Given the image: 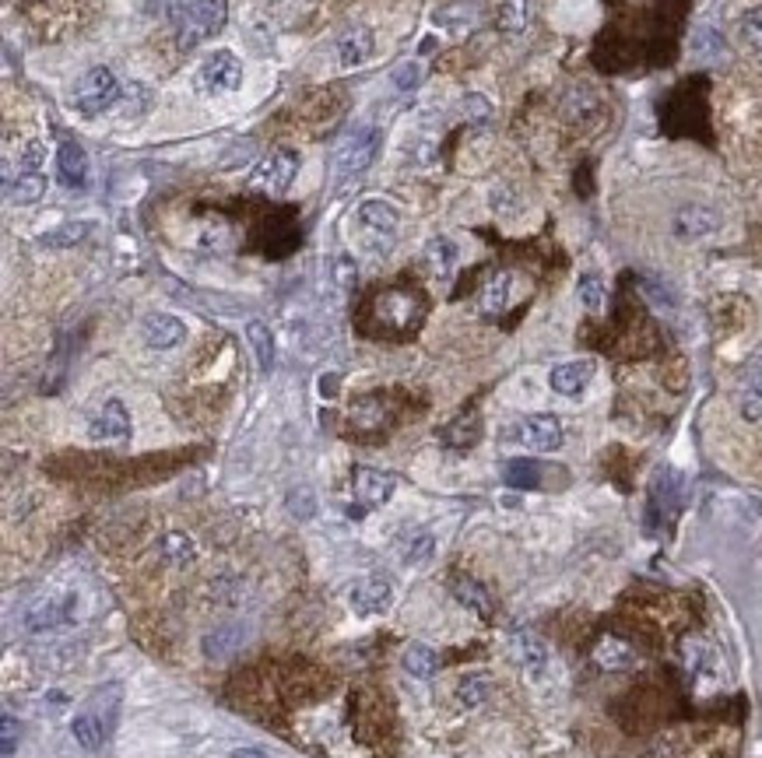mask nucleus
Returning <instances> with one entry per match:
<instances>
[{"instance_id":"48","label":"nucleus","mask_w":762,"mask_h":758,"mask_svg":"<svg viewBox=\"0 0 762 758\" xmlns=\"http://www.w3.org/2000/svg\"><path fill=\"white\" fill-rule=\"evenodd\" d=\"M513 208H517V194H513L510 186H496V190H492V211L510 215Z\"/></svg>"},{"instance_id":"35","label":"nucleus","mask_w":762,"mask_h":758,"mask_svg":"<svg viewBox=\"0 0 762 758\" xmlns=\"http://www.w3.org/2000/svg\"><path fill=\"white\" fill-rule=\"evenodd\" d=\"M503 478L506 485L513 488H538L541 478H545V467H541L538 460H510V464L503 467Z\"/></svg>"},{"instance_id":"37","label":"nucleus","mask_w":762,"mask_h":758,"mask_svg":"<svg viewBox=\"0 0 762 758\" xmlns=\"http://www.w3.org/2000/svg\"><path fill=\"white\" fill-rule=\"evenodd\" d=\"M489 695H492V681H489V674H482V671L464 674L461 685H457V699H461V706H468V709H478Z\"/></svg>"},{"instance_id":"10","label":"nucleus","mask_w":762,"mask_h":758,"mask_svg":"<svg viewBox=\"0 0 762 758\" xmlns=\"http://www.w3.org/2000/svg\"><path fill=\"white\" fill-rule=\"evenodd\" d=\"M78 611V597L74 594H50L43 601H36L25 615V625L32 632H43V629H57V625H67Z\"/></svg>"},{"instance_id":"14","label":"nucleus","mask_w":762,"mask_h":758,"mask_svg":"<svg viewBox=\"0 0 762 758\" xmlns=\"http://www.w3.org/2000/svg\"><path fill=\"white\" fill-rule=\"evenodd\" d=\"M348 601H352L355 615H383L390 608V601H394V587L383 576H366V580H359L352 587Z\"/></svg>"},{"instance_id":"50","label":"nucleus","mask_w":762,"mask_h":758,"mask_svg":"<svg viewBox=\"0 0 762 758\" xmlns=\"http://www.w3.org/2000/svg\"><path fill=\"white\" fill-rule=\"evenodd\" d=\"M232 758H271L267 751H260V748H236L232 751Z\"/></svg>"},{"instance_id":"28","label":"nucleus","mask_w":762,"mask_h":758,"mask_svg":"<svg viewBox=\"0 0 762 758\" xmlns=\"http://www.w3.org/2000/svg\"><path fill=\"white\" fill-rule=\"evenodd\" d=\"M478 439H482V418H478L475 411L453 418V422L443 429V443L453 446V450H468V446H475Z\"/></svg>"},{"instance_id":"30","label":"nucleus","mask_w":762,"mask_h":758,"mask_svg":"<svg viewBox=\"0 0 762 758\" xmlns=\"http://www.w3.org/2000/svg\"><path fill=\"white\" fill-rule=\"evenodd\" d=\"M510 288H513V278L510 274H492L489 281H485V288H482V313L485 316H499V313H506V306H510Z\"/></svg>"},{"instance_id":"43","label":"nucleus","mask_w":762,"mask_h":758,"mask_svg":"<svg viewBox=\"0 0 762 758\" xmlns=\"http://www.w3.org/2000/svg\"><path fill=\"white\" fill-rule=\"evenodd\" d=\"M390 81H394L397 92H415V88L422 85V64H418V60H404V64L390 74Z\"/></svg>"},{"instance_id":"51","label":"nucleus","mask_w":762,"mask_h":758,"mask_svg":"<svg viewBox=\"0 0 762 758\" xmlns=\"http://www.w3.org/2000/svg\"><path fill=\"white\" fill-rule=\"evenodd\" d=\"M187 4H194V0H169V18L180 15V11L187 8Z\"/></svg>"},{"instance_id":"5","label":"nucleus","mask_w":762,"mask_h":758,"mask_svg":"<svg viewBox=\"0 0 762 758\" xmlns=\"http://www.w3.org/2000/svg\"><path fill=\"white\" fill-rule=\"evenodd\" d=\"M295 172H299V155L292 148H271L257 162V169L250 172L246 186L257 190V194H281V190L292 186Z\"/></svg>"},{"instance_id":"41","label":"nucleus","mask_w":762,"mask_h":758,"mask_svg":"<svg viewBox=\"0 0 762 758\" xmlns=\"http://www.w3.org/2000/svg\"><path fill=\"white\" fill-rule=\"evenodd\" d=\"M461 106H464V120L475 123V127H485V123L492 120V102H489V95L468 92V95H464Z\"/></svg>"},{"instance_id":"15","label":"nucleus","mask_w":762,"mask_h":758,"mask_svg":"<svg viewBox=\"0 0 762 758\" xmlns=\"http://www.w3.org/2000/svg\"><path fill=\"white\" fill-rule=\"evenodd\" d=\"M597 365L590 362V358H576V362H562L555 365L552 372H548V387L555 390V394L562 397H580L583 390H587V383L594 379Z\"/></svg>"},{"instance_id":"1","label":"nucleus","mask_w":762,"mask_h":758,"mask_svg":"<svg viewBox=\"0 0 762 758\" xmlns=\"http://www.w3.org/2000/svg\"><path fill=\"white\" fill-rule=\"evenodd\" d=\"M229 22V0H194L180 15H173L176 25V46L180 50H197L201 43L215 39Z\"/></svg>"},{"instance_id":"8","label":"nucleus","mask_w":762,"mask_h":758,"mask_svg":"<svg viewBox=\"0 0 762 758\" xmlns=\"http://www.w3.org/2000/svg\"><path fill=\"white\" fill-rule=\"evenodd\" d=\"M134 425H130V411L123 408V401L109 397L92 418H88V439L92 443H127Z\"/></svg>"},{"instance_id":"27","label":"nucleus","mask_w":762,"mask_h":758,"mask_svg":"<svg viewBox=\"0 0 762 758\" xmlns=\"http://www.w3.org/2000/svg\"><path fill=\"white\" fill-rule=\"evenodd\" d=\"M453 597L468 611H475L478 618H492V594L478 580H471V576H461V580L453 583Z\"/></svg>"},{"instance_id":"4","label":"nucleus","mask_w":762,"mask_h":758,"mask_svg":"<svg viewBox=\"0 0 762 758\" xmlns=\"http://www.w3.org/2000/svg\"><path fill=\"white\" fill-rule=\"evenodd\" d=\"M123 88L120 81L113 78V71L109 67H92V71H85L78 78V85H74V109H78L81 116H99L106 113V109H113L116 102H120Z\"/></svg>"},{"instance_id":"12","label":"nucleus","mask_w":762,"mask_h":758,"mask_svg":"<svg viewBox=\"0 0 762 758\" xmlns=\"http://www.w3.org/2000/svg\"><path fill=\"white\" fill-rule=\"evenodd\" d=\"M141 337L148 348L169 351V348H176V344L187 341V323H183L180 316L151 313V316H144V323H141Z\"/></svg>"},{"instance_id":"40","label":"nucleus","mask_w":762,"mask_h":758,"mask_svg":"<svg viewBox=\"0 0 762 758\" xmlns=\"http://www.w3.org/2000/svg\"><path fill=\"white\" fill-rule=\"evenodd\" d=\"M738 39L741 46L762 53V8H748L745 15L738 18Z\"/></svg>"},{"instance_id":"39","label":"nucleus","mask_w":762,"mask_h":758,"mask_svg":"<svg viewBox=\"0 0 762 758\" xmlns=\"http://www.w3.org/2000/svg\"><path fill=\"white\" fill-rule=\"evenodd\" d=\"M692 53H696V60H703V64H713V60L727 57V43L717 29H699L696 36H692Z\"/></svg>"},{"instance_id":"42","label":"nucleus","mask_w":762,"mask_h":758,"mask_svg":"<svg viewBox=\"0 0 762 758\" xmlns=\"http://www.w3.org/2000/svg\"><path fill=\"white\" fill-rule=\"evenodd\" d=\"M429 555H432V537L425 534H408V541L401 544V558L408 565H422V562H429Z\"/></svg>"},{"instance_id":"29","label":"nucleus","mask_w":762,"mask_h":758,"mask_svg":"<svg viewBox=\"0 0 762 758\" xmlns=\"http://www.w3.org/2000/svg\"><path fill=\"white\" fill-rule=\"evenodd\" d=\"M71 734H74V741H78L85 751H99L109 730H106V723H102L99 716L92 713V709H85V713H78L71 720Z\"/></svg>"},{"instance_id":"47","label":"nucleus","mask_w":762,"mask_h":758,"mask_svg":"<svg viewBox=\"0 0 762 758\" xmlns=\"http://www.w3.org/2000/svg\"><path fill=\"white\" fill-rule=\"evenodd\" d=\"M380 415H383V408L376 397H362V401L352 408V422H359V425H380Z\"/></svg>"},{"instance_id":"7","label":"nucleus","mask_w":762,"mask_h":758,"mask_svg":"<svg viewBox=\"0 0 762 758\" xmlns=\"http://www.w3.org/2000/svg\"><path fill=\"white\" fill-rule=\"evenodd\" d=\"M355 218H359L362 232H369L376 243V250L387 253L390 250V239H394L397 225H401V215H397V208L390 201H380V197H373V201H362L359 211H355Z\"/></svg>"},{"instance_id":"11","label":"nucleus","mask_w":762,"mask_h":758,"mask_svg":"<svg viewBox=\"0 0 762 758\" xmlns=\"http://www.w3.org/2000/svg\"><path fill=\"white\" fill-rule=\"evenodd\" d=\"M394 488H397V478H394V474L376 471V467H355V474H352V492H355V499H359V506H366V509L383 506V502H390Z\"/></svg>"},{"instance_id":"31","label":"nucleus","mask_w":762,"mask_h":758,"mask_svg":"<svg viewBox=\"0 0 762 758\" xmlns=\"http://www.w3.org/2000/svg\"><path fill=\"white\" fill-rule=\"evenodd\" d=\"M496 25L499 32H510V36L524 32L527 25H531V0H499Z\"/></svg>"},{"instance_id":"24","label":"nucleus","mask_w":762,"mask_h":758,"mask_svg":"<svg viewBox=\"0 0 762 758\" xmlns=\"http://www.w3.org/2000/svg\"><path fill=\"white\" fill-rule=\"evenodd\" d=\"M88 236H92V222H60L39 236V246H46V250H71V246L85 243Z\"/></svg>"},{"instance_id":"20","label":"nucleus","mask_w":762,"mask_h":758,"mask_svg":"<svg viewBox=\"0 0 762 758\" xmlns=\"http://www.w3.org/2000/svg\"><path fill=\"white\" fill-rule=\"evenodd\" d=\"M594 660H597V667H601V671H629V667H636L640 653H636L633 646L626 643V639L604 636L601 643H597V650H594Z\"/></svg>"},{"instance_id":"18","label":"nucleus","mask_w":762,"mask_h":758,"mask_svg":"<svg viewBox=\"0 0 762 758\" xmlns=\"http://www.w3.org/2000/svg\"><path fill=\"white\" fill-rule=\"evenodd\" d=\"M376 316H380L383 323H390V327L408 330L418 323V299L408 292H387L376 302Z\"/></svg>"},{"instance_id":"22","label":"nucleus","mask_w":762,"mask_h":758,"mask_svg":"<svg viewBox=\"0 0 762 758\" xmlns=\"http://www.w3.org/2000/svg\"><path fill=\"white\" fill-rule=\"evenodd\" d=\"M4 190H8V201L11 204H18V208H29V204L43 201L46 176H43V172H18V176L4 179Z\"/></svg>"},{"instance_id":"3","label":"nucleus","mask_w":762,"mask_h":758,"mask_svg":"<svg viewBox=\"0 0 762 758\" xmlns=\"http://www.w3.org/2000/svg\"><path fill=\"white\" fill-rule=\"evenodd\" d=\"M194 88L204 99H218L243 88V64L232 50H215L204 57V64L194 74Z\"/></svg>"},{"instance_id":"2","label":"nucleus","mask_w":762,"mask_h":758,"mask_svg":"<svg viewBox=\"0 0 762 758\" xmlns=\"http://www.w3.org/2000/svg\"><path fill=\"white\" fill-rule=\"evenodd\" d=\"M380 151V130L376 127H355L348 130L345 137L334 148V179L345 183V179L359 176V172L369 169V162Z\"/></svg>"},{"instance_id":"16","label":"nucleus","mask_w":762,"mask_h":758,"mask_svg":"<svg viewBox=\"0 0 762 758\" xmlns=\"http://www.w3.org/2000/svg\"><path fill=\"white\" fill-rule=\"evenodd\" d=\"M738 411L745 422H762V351L745 365V372H741Z\"/></svg>"},{"instance_id":"45","label":"nucleus","mask_w":762,"mask_h":758,"mask_svg":"<svg viewBox=\"0 0 762 758\" xmlns=\"http://www.w3.org/2000/svg\"><path fill=\"white\" fill-rule=\"evenodd\" d=\"M18 737H22V727H18V720H15V716L4 713V720H0V755H4V758L15 755Z\"/></svg>"},{"instance_id":"13","label":"nucleus","mask_w":762,"mask_h":758,"mask_svg":"<svg viewBox=\"0 0 762 758\" xmlns=\"http://www.w3.org/2000/svg\"><path fill=\"white\" fill-rule=\"evenodd\" d=\"M57 172L67 186L74 190H85L88 176H92V162H88V151L81 148L74 137H60L57 144Z\"/></svg>"},{"instance_id":"32","label":"nucleus","mask_w":762,"mask_h":758,"mask_svg":"<svg viewBox=\"0 0 762 758\" xmlns=\"http://www.w3.org/2000/svg\"><path fill=\"white\" fill-rule=\"evenodd\" d=\"M246 341H250L253 355H257V365L260 372H271L274 369V337H271V327L260 320H250L246 323Z\"/></svg>"},{"instance_id":"17","label":"nucleus","mask_w":762,"mask_h":758,"mask_svg":"<svg viewBox=\"0 0 762 758\" xmlns=\"http://www.w3.org/2000/svg\"><path fill=\"white\" fill-rule=\"evenodd\" d=\"M513 660H517L531 678H541L548 660H552V650H548V643L541 636L520 629V632H513Z\"/></svg>"},{"instance_id":"46","label":"nucleus","mask_w":762,"mask_h":758,"mask_svg":"<svg viewBox=\"0 0 762 758\" xmlns=\"http://www.w3.org/2000/svg\"><path fill=\"white\" fill-rule=\"evenodd\" d=\"M43 158H46L43 144L29 141L22 151H18V172H43Z\"/></svg>"},{"instance_id":"19","label":"nucleus","mask_w":762,"mask_h":758,"mask_svg":"<svg viewBox=\"0 0 762 758\" xmlns=\"http://www.w3.org/2000/svg\"><path fill=\"white\" fill-rule=\"evenodd\" d=\"M376 43H373V32L366 29V25H355V29H348L345 36H341L338 43V60L345 71H355V67H362L369 57H373Z\"/></svg>"},{"instance_id":"33","label":"nucleus","mask_w":762,"mask_h":758,"mask_svg":"<svg viewBox=\"0 0 762 758\" xmlns=\"http://www.w3.org/2000/svg\"><path fill=\"white\" fill-rule=\"evenodd\" d=\"M597 113H601V102H597V95L587 92V88H576V92H569L566 99H562V116L573 123H590Z\"/></svg>"},{"instance_id":"38","label":"nucleus","mask_w":762,"mask_h":758,"mask_svg":"<svg viewBox=\"0 0 762 758\" xmlns=\"http://www.w3.org/2000/svg\"><path fill=\"white\" fill-rule=\"evenodd\" d=\"M576 295H580L583 309L587 313H604V302H608V288H604V278L594 271L580 274V285H576Z\"/></svg>"},{"instance_id":"9","label":"nucleus","mask_w":762,"mask_h":758,"mask_svg":"<svg viewBox=\"0 0 762 758\" xmlns=\"http://www.w3.org/2000/svg\"><path fill=\"white\" fill-rule=\"evenodd\" d=\"M678 239L685 243H699V239H710L713 232H720V211L706 208V204H685V208L675 211V222H671Z\"/></svg>"},{"instance_id":"36","label":"nucleus","mask_w":762,"mask_h":758,"mask_svg":"<svg viewBox=\"0 0 762 758\" xmlns=\"http://www.w3.org/2000/svg\"><path fill=\"white\" fill-rule=\"evenodd\" d=\"M425 264H429V271L436 274V278H450L453 264H457V246H453L450 239H432V243L425 246Z\"/></svg>"},{"instance_id":"23","label":"nucleus","mask_w":762,"mask_h":758,"mask_svg":"<svg viewBox=\"0 0 762 758\" xmlns=\"http://www.w3.org/2000/svg\"><path fill=\"white\" fill-rule=\"evenodd\" d=\"M243 639H246V629L239 622L218 625V629H211L208 636H204V653H208V660H229L232 653L243 646Z\"/></svg>"},{"instance_id":"44","label":"nucleus","mask_w":762,"mask_h":758,"mask_svg":"<svg viewBox=\"0 0 762 758\" xmlns=\"http://www.w3.org/2000/svg\"><path fill=\"white\" fill-rule=\"evenodd\" d=\"M682 657H685V667H689L692 674H699L706 660H710V646H706L703 639H685Z\"/></svg>"},{"instance_id":"26","label":"nucleus","mask_w":762,"mask_h":758,"mask_svg":"<svg viewBox=\"0 0 762 758\" xmlns=\"http://www.w3.org/2000/svg\"><path fill=\"white\" fill-rule=\"evenodd\" d=\"M401 664H404V671H408L411 678H418V681L436 678V671H439V657H436V650H432V646H425V643H411V646H404Z\"/></svg>"},{"instance_id":"6","label":"nucleus","mask_w":762,"mask_h":758,"mask_svg":"<svg viewBox=\"0 0 762 758\" xmlns=\"http://www.w3.org/2000/svg\"><path fill=\"white\" fill-rule=\"evenodd\" d=\"M513 439L531 453H552L562 446L566 432H562V422L555 415H527L524 422H517Z\"/></svg>"},{"instance_id":"49","label":"nucleus","mask_w":762,"mask_h":758,"mask_svg":"<svg viewBox=\"0 0 762 758\" xmlns=\"http://www.w3.org/2000/svg\"><path fill=\"white\" fill-rule=\"evenodd\" d=\"M334 271H338V281H341V285H355V264H352V260H348V257H338V260H334Z\"/></svg>"},{"instance_id":"34","label":"nucleus","mask_w":762,"mask_h":758,"mask_svg":"<svg viewBox=\"0 0 762 758\" xmlns=\"http://www.w3.org/2000/svg\"><path fill=\"white\" fill-rule=\"evenodd\" d=\"M116 106H123V109H116L120 120H137V116H144L151 106H155V95H151V88H144V85H137L134 81V85L123 88V95H120Z\"/></svg>"},{"instance_id":"21","label":"nucleus","mask_w":762,"mask_h":758,"mask_svg":"<svg viewBox=\"0 0 762 758\" xmlns=\"http://www.w3.org/2000/svg\"><path fill=\"white\" fill-rule=\"evenodd\" d=\"M159 558L173 569H187V565L197 562V544L190 534L183 530H169V534L159 537Z\"/></svg>"},{"instance_id":"25","label":"nucleus","mask_w":762,"mask_h":758,"mask_svg":"<svg viewBox=\"0 0 762 758\" xmlns=\"http://www.w3.org/2000/svg\"><path fill=\"white\" fill-rule=\"evenodd\" d=\"M678 478L671 471H661L654 481V492H650V520L654 516H664V520H671L675 516V506H678Z\"/></svg>"}]
</instances>
